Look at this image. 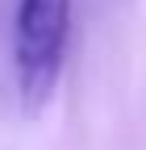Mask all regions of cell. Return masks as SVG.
<instances>
[{
    "label": "cell",
    "mask_w": 146,
    "mask_h": 150,
    "mask_svg": "<svg viewBox=\"0 0 146 150\" xmlns=\"http://www.w3.org/2000/svg\"><path fill=\"white\" fill-rule=\"evenodd\" d=\"M71 8H75V0H17L13 63H17L25 108H42L46 96L54 92V79L63 71Z\"/></svg>",
    "instance_id": "6da1fadb"
}]
</instances>
